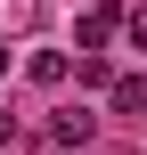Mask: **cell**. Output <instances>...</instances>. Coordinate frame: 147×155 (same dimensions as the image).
Returning <instances> with one entry per match:
<instances>
[{
  "mask_svg": "<svg viewBox=\"0 0 147 155\" xmlns=\"http://www.w3.org/2000/svg\"><path fill=\"white\" fill-rule=\"evenodd\" d=\"M0 147H16V123H8V114H0Z\"/></svg>",
  "mask_w": 147,
  "mask_h": 155,
  "instance_id": "7",
  "label": "cell"
},
{
  "mask_svg": "<svg viewBox=\"0 0 147 155\" xmlns=\"http://www.w3.org/2000/svg\"><path fill=\"white\" fill-rule=\"evenodd\" d=\"M106 106L115 114H147V74H115L106 82Z\"/></svg>",
  "mask_w": 147,
  "mask_h": 155,
  "instance_id": "2",
  "label": "cell"
},
{
  "mask_svg": "<svg viewBox=\"0 0 147 155\" xmlns=\"http://www.w3.org/2000/svg\"><path fill=\"white\" fill-rule=\"evenodd\" d=\"M0 74H8V41H0Z\"/></svg>",
  "mask_w": 147,
  "mask_h": 155,
  "instance_id": "8",
  "label": "cell"
},
{
  "mask_svg": "<svg viewBox=\"0 0 147 155\" xmlns=\"http://www.w3.org/2000/svg\"><path fill=\"white\" fill-rule=\"evenodd\" d=\"M123 33H131V41H147V0L131 8V16H123Z\"/></svg>",
  "mask_w": 147,
  "mask_h": 155,
  "instance_id": "6",
  "label": "cell"
},
{
  "mask_svg": "<svg viewBox=\"0 0 147 155\" xmlns=\"http://www.w3.org/2000/svg\"><path fill=\"white\" fill-rule=\"evenodd\" d=\"M90 131H98V114H57V123H49V139H57V147H90Z\"/></svg>",
  "mask_w": 147,
  "mask_h": 155,
  "instance_id": "3",
  "label": "cell"
},
{
  "mask_svg": "<svg viewBox=\"0 0 147 155\" xmlns=\"http://www.w3.org/2000/svg\"><path fill=\"white\" fill-rule=\"evenodd\" d=\"M33 82H41V90H57V82H65V57H57V49H41V57H33Z\"/></svg>",
  "mask_w": 147,
  "mask_h": 155,
  "instance_id": "5",
  "label": "cell"
},
{
  "mask_svg": "<svg viewBox=\"0 0 147 155\" xmlns=\"http://www.w3.org/2000/svg\"><path fill=\"white\" fill-rule=\"evenodd\" d=\"M65 74H74V82H82V90H106V82H115V74H106V57H74V65H65Z\"/></svg>",
  "mask_w": 147,
  "mask_h": 155,
  "instance_id": "4",
  "label": "cell"
},
{
  "mask_svg": "<svg viewBox=\"0 0 147 155\" xmlns=\"http://www.w3.org/2000/svg\"><path fill=\"white\" fill-rule=\"evenodd\" d=\"M115 25H123V8H115V0H98V8H82V25H74V41H82V49L98 57V49L115 41Z\"/></svg>",
  "mask_w": 147,
  "mask_h": 155,
  "instance_id": "1",
  "label": "cell"
}]
</instances>
